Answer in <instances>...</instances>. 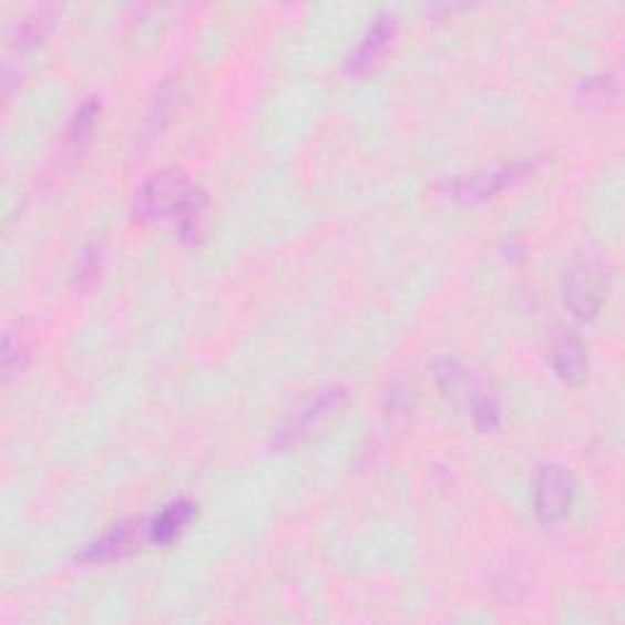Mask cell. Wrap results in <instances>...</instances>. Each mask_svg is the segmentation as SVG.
I'll use <instances>...</instances> for the list:
<instances>
[{
  "mask_svg": "<svg viewBox=\"0 0 625 625\" xmlns=\"http://www.w3.org/2000/svg\"><path fill=\"white\" fill-rule=\"evenodd\" d=\"M533 172H535L533 162H509V164L491 166V170L444 178L442 184H438V188L440 194L452 201L482 203L486 198L499 196L501 191L521 184L523 178L531 176Z\"/></svg>",
  "mask_w": 625,
  "mask_h": 625,
  "instance_id": "3",
  "label": "cell"
},
{
  "mask_svg": "<svg viewBox=\"0 0 625 625\" xmlns=\"http://www.w3.org/2000/svg\"><path fill=\"white\" fill-rule=\"evenodd\" d=\"M432 379H436L438 389L448 396V399L467 406L472 403L477 391L482 389V383L469 375V369L454 357L432 359Z\"/></svg>",
  "mask_w": 625,
  "mask_h": 625,
  "instance_id": "8",
  "label": "cell"
},
{
  "mask_svg": "<svg viewBox=\"0 0 625 625\" xmlns=\"http://www.w3.org/2000/svg\"><path fill=\"white\" fill-rule=\"evenodd\" d=\"M469 408H472V418H474V423H477L479 430H491V428L499 426L501 406H499V399H496L494 391H489L486 387H482L477 391L472 403H469Z\"/></svg>",
  "mask_w": 625,
  "mask_h": 625,
  "instance_id": "14",
  "label": "cell"
},
{
  "mask_svg": "<svg viewBox=\"0 0 625 625\" xmlns=\"http://www.w3.org/2000/svg\"><path fill=\"white\" fill-rule=\"evenodd\" d=\"M99 113H101V101H95L93 95H91V99L79 103L74 115H71V120H69L66 137H64L69 150H79L81 144L89 140V135L93 132L95 117H99Z\"/></svg>",
  "mask_w": 625,
  "mask_h": 625,
  "instance_id": "12",
  "label": "cell"
},
{
  "mask_svg": "<svg viewBox=\"0 0 625 625\" xmlns=\"http://www.w3.org/2000/svg\"><path fill=\"white\" fill-rule=\"evenodd\" d=\"M562 294L574 318L594 320L608 298V274L596 259H574L564 269Z\"/></svg>",
  "mask_w": 625,
  "mask_h": 625,
  "instance_id": "4",
  "label": "cell"
},
{
  "mask_svg": "<svg viewBox=\"0 0 625 625\" xmlns=\"http://www.w3.org/2000/svg\"><path fill=\"white\" fill-rule=\"evenodd\" d=\"M28 359H30L28 342L22 340V338H16L13 332H8L6 340H3V371H6V379L18 375L20 369H25Z\"/></svg>",
  "mask_w": 625,
  "mask_h": 625,
  "instance_id": "15",
  "label": "cell"
},
{
  "mask_svg": "<svg viewBox=\"0 0 625 625\" xmlns=\"http://www.w3.org/2000/svg\"><path fill=\"white\" fill-rule=\"evenodd\" d=\"M396 25H399V20H396L393 13H379L375 20H371V25L350 52V57H347L345 69L350 71V74H365L367 69L375 66L379 62V57L387 52L389 42L393 40Z\"/></svg>",
  "mask_w": 625,
  "mask_h": 625,
  "instance_id": "7",
  "label": "cell"
},
{
  "mask_svg": "<svg viewBox=\"0 0 625 625\" xmlns=\"http://www.w3.org/2000/svg\"><path fill=\"white\" fill-rule=\"evenodd\" d=\"M101 267V249L99 247H89L83 255L79 257V267H76V279H91L93 274H99Z\"/></svg>",
  "mask_w": 625,
  "mask_h": 625,
  "instance_id": "16",
  "label": "cell"
},
{
  "mask_svg": "<svg viewBox=\"0 0 625 625\" xmlns=\"http://www.w3.org/2000/svg\"><path fill=\"white\" fill-rule=\"evenodd\" d=\"M345 401H347V389L342 383H332V387L312 393L310 399H306L291 416H286L281 423L274 428L271 448L276 450L296 448V444L310 438L312 430L326 423L332 413H338Z\"/></svg>",
  "mask_w": 625,
  "mask_h": 625,
  "instance_id": "2",
  "label": "cell"
},
{
  "mask_svg": "<svg viewBox=\"0 0 625 625\" xmlns=\"http://www.w3.org/2000/svg\"><path fill=\"white\" fill-rule=\"evenodd\" d=\"M196 515V503L188 499H176L154 515L147 527L150 543L154 545H170L184 533V527L194 521Z\"/></svg>",
  "mask_w": 625,
  "mask_h": 625,
  "instance_id": "10",
  "label": "cell"
},
{
  "mask_svg": "<svg viewBox=\"0 0 625 625\" xmlns=\"http://www.w3.org/2000/svg\"><path fill=\"white\" fill-rule=\"evenodd\" d=\"M52 18H54L52 10L40 8V10H34L32 16L22 20L16 32V44L20 47V50H30V47L38 44L47 34V30L52 28Z\"/></svg>",
  "mask_w": 625,
  "mask_h": 625,
  "instance_id": "13",
  "label": "cell"
},
{
  "mask_svg": "<svg viewBox=\"0 0 625 625\" xmlns=\"http://www.w3.org/2000/svg\"><path fill=\"white\" fill-rule=\"evenodd\" d=\"M576 494L572 474L562 464H543L535 472L533 509L540 523H557L570 513Z\"/></svg>",
  "mask_w": 625,
  "mask_h": 625,
  "instance_id": "5",
  "label": "cell"
},
{
  "mask_svg": "<svg viewBox=\"0 0 625 625\" xmlns=\"http://www.w3.org/2000/svg\"><path fill=\"white\" fill-rule=\"evenodd\" d=\"M147 527L150 521L142 519L117 523L111 527V531H105L103 535L91 540L89 545H83L76 560L83 564H103V562L123 560L132 555V552H137L144 540H150Z\"/></svg>",
  "mask_w": 625,
  "mask_h": 625,
  "instance_id": "6",
  "label": "cell"
},
{
  "mask_svg": "<svg viewBox=\"0 0 625 625\" xmlns=\"http://www.w3.org/2000/svg\"><path fill=\"white\" fill-rule=\"evenodd\" d=\"M206 194L191 182V176L178 166H166L150 174L132 196V215L140 223H164L174 225L196 206V201Z\"/></svg>",
  "mask_w": 625,
  "mask_h": 625,
  "instance_id": "1",
  "label": "cell"
},
{
  "mask_svg": "<svg viewBox=\"0 0 625 625\" xmlns=\"http://www.w3.org/2000/svg\"><path fill=\"white\" fill-rule=\"evenodd\" d=\"M618 95V83L611 74H596V76H584L576 86V99H580L586 107H606Z\"/></svg>",
  "mask_w": 625,
  "mask_h": 625,
  "instance_id": "11",
  "label": "cell"
},
{
  "mask_svg": "<svg viewBox=\"0 0 625 625\" xmlns=\"http://www.w3.org/2000/svg\"><path fill=\"white\" fill-rule=\"evenodd\" d=\"M550 359H552V369H555V375L564 383H570V387H580V383H584L588 375V357H586V347L580 338H574V335H562V338H557L555 345H552Z\"/></svg>",
  "mask_w": 625,
  "mask_h": 625,
  "instance_id": "9",
  "label": "cell"
}]
</instances>
